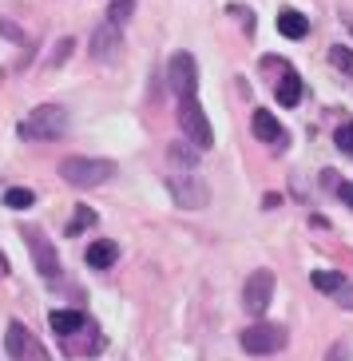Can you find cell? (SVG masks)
I'll list each match as a JSON object with an SVG mask.
<instances>
[{
  "label": "cell",
  "mask_w": 353,
  "mask_h": 361,
  "mask_svg": "<svg viewBox=\"0 0 353 361\" xmlns=\"http://www.w3.org/2000/svg\"><path fill=\"white\" fill-rule=\"evenodd\" d=\"M337 199H342L345 207H353V183H337Z\"/></svg>",
  "instance_id": "26"
},
{
  "label": "cell",
  "mask_w": 353,
  "mask_h": 361,
  "mask_svg": "<svg viewBox=\"0 0 353 361\" xmlns=\"http://www.w3.org/2000/svg\"><path fill=\"white\" fill-rule=\"evenodd\" d=\"M87 226H96V211L80 202V207H75V214H72V223L64 226V234H68V238H75V234H84Z\"/></svg>",
  "instance_id": "19"
},
{
  "label": "cell",
  "mask_w": 353,
  "mask_h": 361,
  "mask_svg": "<svg viewBox=\"0 0 353 361\" xmlns=\"http://www.w3.org/2000/svg\"><path fill=\"white\" fill-rule=\"evenodd\" d=\"M330 64L337 68V72L353 75V48H345V44H333V48H330Z\"/></svg>",
  "instance_id": "20"
},
{
  "label": "cell",
  "mask_w": 353,
  "mask_h": 361,
  "mask_svg": "<svg viewBox=\"0 0 353 361\" xmlns=\"http://www.w3.org/2000/svg\"><path fill=\"white\" fill-rule=\"evenodd\" d=\"M64 131H68V111L60 104H40V107H32V111L20 119V135L24 139H40V143H48V139H60Z\"/></svg>",
  "instance_id": "1"
},
{
  "label": "cell",
  "mask_w": 353,
  "mask_h": 361,
  "mask_svg": "<svg viewBox=\"0 0 353 361\" xmlns=\"http://www.w3.org/2000/svg\"><path fill=\"white\" fill-rule=\"evenodd\" d=\"M345 20H349V16H345ZM349 32H353V20H349Z\"/></svg>",
  "instance_id": "30"
},
{
  "label": "cell",
  "mask_w": 353,
  "mask_h": 361,
  "mask_svg": "<svg viewBox=\"0 0 353 361\" xmlns=\"http://www.w3.org/2000/svg\"><path fill=\"white\" fill-rule=\"evenodd\" d=\"M4 350H8L12 361H48V350H44L40 338H36L24 322H12L8 326V334H4Z\"/></svg>",
  "instance_id": "7"
},
{
  "label": "cell",
  "mask_w": 353,
  "mask_h": 361,
  "mask_svg": "<svg viewBox=\"0 0 353 361\" xmlns=\"http://www.w3.org/2000/svg\"><path fill=\"white\" fill-rule=\"evenodd\" d=\"M167 191H171V199L179 202L182 211H203L206 202H211V187H206L199 175H167Z\"/></svg>",
  "instance_id": "5"
},
{
  "label": "cell",
  "mask_w": 353,
  "mask_h": 361,
  "mask_svg": "<svg viewBox=\"0 0 353 361\" xmlns=\"http://www.w3.org/2000/svg\"><path fill=\"white\" fill-rule=\"evenodd\" d=\"M131 12H135V0H111V8H107V20L123 28V24L131 20Z\"/></svg>",
  "instance_id": "21"
},
{
  "label": "cell",
  "mask_w": 353,
  "mask_h": 361,
  "mask_svg": "<svg viewBox=\"0 0 353 361\" xmlns=\"http://www.w3.org/2000/svg\"><path fill=\"white\" fill-rule=\"evenodd\" d=\"M278 32L286 36V40H306V32H310V20H306L302 12L286 8V12H278Z\"/></svg>",
  "instance_id": "14"
},
{
  "label": "cell",
  "mask_w": 353,
  "mask_h": 361,
  "mask_svg": "<svg viewBox=\"0 0 353 361\" xmlns=\"http://www.w3.org/2000/svg\"><path fill=\"white\" fill-rule=\"evenodd\" d=\"M48 322H52V329L60 334V338H75V334H84V329H87V314H84V310H52Z\"/></svg>",
  "instance_id": "11"
},
{
  "label": "cell",
  "mask_w": 353,
  "mask_h": 361,
  "mask_svg": "<svg viewBox=\"0 0 353 361\" xmlns=\"http://www.w3.org/2000/svg\"><path fill=\"white\" fill-rule=\"evenodd\" d=\"M326 361H349V345H345V341H333L330 353H326Z\"/></svg>",
  "instance_id": "25"
},
{
  "label": "cell",
  "mask_w": 353,
  "mask_h": 361,
  "mask_svg": "<svg viewBox=\"0 0 353 361\" xmlns=\"http://www.w3.org/2000/svg\"><path fill=\"white\" fill-rule=\"evenodd\" d=\"M72 48H75V44H72V40H68V36H64V40L56 44V52H52V64H64L68 56H72Z\"/></svg>",
  "instance_id": "24"
},
{
  "label": "cell",
  "mask_w": 353,
  "mask_h": 361,
  "mask_svg": "<svg viewBox=\"0 0 353 361\" xmlns=\"http://www.w3.org/2000/svg\"><path fill=\"white\" fill-rule=\"evenodd\" d=\"M0 199H4V207H12V211H28V207L36 202V191L32 187H8Z\"/></svg>",
  "instance_id": "18"
},
{
  "label": "cell",
  "mask_w": 353,
  "mask_h": 361,
  "mask_svg": "<svg viewBox=\"0 0 353 361\" xmlns=\"http://www.w3.org/2000/svg\"><path fill=\"white\" fill-rule=\"evenodd\" d=\"M310 286L318 290V294H337V290L345 286V274H337V270H314L310 274Z\"/></svg>",
  "instance_id": "17"
},
{
  "label": "cell",
  "mask_w": 353,
  "mask_h": 361,
  "mask_svg": "<svg viewBox=\"0 0 353 361\" xmlns=\"http://www.w3.org/2000/svg\"><path fill=\"white\" fill-rule=\"evenodd\" d=\"M270 298H274V274H270V270H254V274L247 278V290H242V306H247V314L262 318L266 306H270Z\"/></svg>",
  "instance_id": "9"
},
{
  "label": "cell",
  "mask_w": 353,
  "mask_h": 361,
  "mask_svg": "<svg viewBox=\"0 0 353 361\" xmlns=\"http://www.w3.org/2000/svg\"><path fill=\"white\" fill-rule=\"evenodd\" d=\"M60 179L87 191V187H99V183L116 179V163L107 159H84V155H72V159L60 163Z\"/></svg>",
  "instance_id": "2"
},
{
  "label": "cell",
  "mask_w": 353,
  "mask_h": 361,
  "mask_svg": "<svg viewBox=\"0 0 353 361\" xmlns=\"http://www.w3.org/2000/svg\"><path fill=\"white\" fill-rule=\"evenodd\" d=\"M333 298H337L342 306H353V286H342V290H337V294H333Z\"/></svg>",
  "instance_id": "27"
},
{
  "label": "cell",
  "mask_w": 353,
  "mask_h": 361,
  "mask_svg": "<svg viewBox=\"0 0 353 361\" xmlns=\"http://www.w3.org/2000/svg\"><path fill=\"white\" fill-rule=\"evenodd\" d=\"M4 274H8V258L0 255V278H4Z\"/></svg>",
  "instance_id": "29"
},
{
  "label": "cell",
  "mask_w": 353,
  "mask_h": 361,
  "mask_svg": "<svg viewBox=\"0 0 353 361\" xmlns=\"http://www.w3.org/2000/svg\"><path fill=\"white\" fill-rule=\"evenodd\" d=\"M123 28L119 24H111V20H104L96 28V36H92V60H116V52H119V44H123Z\"/></svg>",
  "instance_id": "10"
},
{
  "label": "cell",
  "mask_w": 353,
  "mask_h": 361,
  "mask_svg": "<svg viewBox=\"0 0 353 361\" xmlns=\"http://www.w3.org/2000/svg\"><path fill=\"white\" fill-rule=\"evenodd\" d=\"M199 151H203V147H194L191 139H179V143H171V147H167V159L179 163L182 171H194V167H199Z\"/></svg>",
  "instance_id": "16"
},
{
  "label": "cell",
  "mask_w": 353,
  "mask_h": 361,
  "mask_svg": "<svg viewBox=\"0 0 353 361\" xmlns=\"http://www.w3.org/2000/svg\"><path fill=\"white\" fill-rule=\"evenodd\" d=\"M250 131H254V139H262V143H270V147H278V143H282L278 119L270 116L266 107H254V116H250Z\"/></svg>",
  "instance_id": "12"
},
{
  "label": "cell",
  "mask_w": 353,
  "mask_h": 361,
  "mask_svg": "<svg viewBox=\"0 0 353 361\" xmlns=\"http://www.w3.org/2000/svg\"><path fill=\"white\" fill-rule=\"evenodd\" d=\"M238 345L247 353H254V357H270V353H278L286 345V326H278V322H254V326H247L238 334Z\"/></svg>",
  "instance_id": "3"
},
{
  "label": "cell",
  "mask_w": 353,
  "mask_h": 361,
  "mask_svg": "<svg viewBox=\"0 0 353 361\" xmlns=\"http://www.w3.org/2000/svg\"><path fill=\"white\" fill-rule=\"evenodd\" d=\"M310 226H314V231H330V219H326V214H314Z\"/></svg>",
  "instance_id": "28"
},
{
  "label": "cell",
  "mask_w": 353,
  "mask_h": 361,
  "mask_svg": "<svg viewBox=\"0 0 353 361\" xmlns=\"http://www.w3.org/2000/svg\"><path fill=\"white\" fill-rule=\"evenodd\" d=\"M333 143H337V151L353 155V123H342V128L333 131Z\"/></svg>",
  "instance_id": "23"
},
{
  "label": "cell",
  "mask_w": 353,
  "mask_h": 361,
  "mask_svg": "<svg viewBox=\"0 0 353 361\" xmlns=\"http://www.w3.org/2000/svg\"><path fill=\"white\" fill-rule=\"evenodd\" d=\"M0 40H12V44H28V32H24L20 24H12L0 16Z\"/></svg>",
  "instance_id": "22"
},
{
  "label": "cell",
  "mask_w": 353,
  "mask_h": 361,
  "mask_svg": "<svg viewBox=\"0 0 353 361\" xmlns=\"http://www.w3.org/2000/svg\"><path fill=\"white\" fill-rule=\"evenodd\" d=\"M179 128H182V135L191 139L194 147H211L214 143V128H211V119H206V111H203V104L194 96H187V99H179Z\"/></svg>",
  "instance_id": "4"
},
{
  "label": "cell",
  "mask_w": 353,
  "mask_h": 361,
  "mask_svg": "<svg viewBox=\"0 0 353 361\" xmlns=\"http://www.w3.org/2000/svg\"><path fill=\"white\" fill-rule=\"evenodd\" d=\"M278 104L282 107H298L302 104V75L286 64V75L278 80Z\"/></svg>",
  "instance_id": "15"
},
{
  "label": "cell",
  "mask_w": 353,
  "mask_h": 361,
  "mask_svg": "<svg viewBox=\"0 0 353 361\" xmlns=\"http://www.w3.org/2000/svg\"><path fill=\"white\" fill-rule=\"evenodd\" d=\"M167 80H171V92L179 99L194 96V92H199V64H194V56L191 52H175L171 68H167Z\"/></svg>",
  "instance_id": "8"
},
{
  "label": "cell",
  "mask_w": 353,
  "mask_h": 361,
  "mask_svg": "<svg viewBox=\"0 0 353 361\" xmlns=\"http://www.w3.org/2000/svg\"><path fill=\"white\" fill-rule=\"evenodd\" d=\"M87 266L92 270H111L116 266V258H119V243H111V238H96V243L87 246Z\"/></svg>",
  "instance_id": "13"
},
{
  "label": "cell",
  "mask_w": 353,
  "mask_h": 361,
  "mask_svg": "<svg viewBox=\"0 0 353 361\" xmlns=\"http://www.w3.org/2000/svg\"><path fill=\"white\" fill-rule=\"evenodd\" d=\"M20 238H24V246L32 250V262H36V270H40L44 278L60 274V255H56L52 238H48L40 226H20Z\"/></svg>",
  "instance_id": "6"
}]
</instances>
